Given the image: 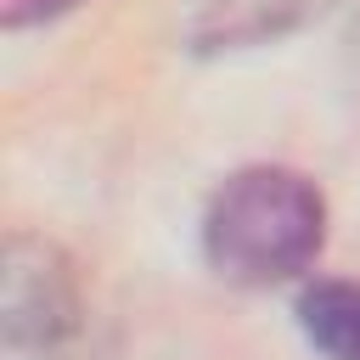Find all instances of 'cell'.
Segmentation results:
<instances>
[{"label":"cell","mask_w":360,"mask_h":360,"mask_svg":"<svg viewBox=\"0 0 360 360\" xmlns=\"http://www.w3.org/2000/svg\"><path fill=\"white\" fill-rule=\"evenodd\" d=\"M326 242V202L298 169H242L231 174L208 214H202V253L214 276L236 287H276L298 270Z\"/></svg>","instance_id":"obj_1"},{"label":"cell","mask_w":360,"mask_h":360,"mask_svg":"<svg viewBox=\"0 0 360 360\" xmlns=\"http://www.w3.org/2000/svg\"><path fill=\"white\" fill-rule=\"evenodd\" d=\"M79 309V287L68 259L39 242V236H11L6 242V292H0V315H6V338L17 349H51Z\"/></svg>","instance_id":"obj_2"},{"label":"cell","mask_w":360,"mask_h":360,"mask_svg":"<svg viewBox=\"0 0 360 360\" xmlns=\"http://www.w3.org/2000/svg\"><path fill=\"white\" fill-rule=\"evenodd\" d=\"M332 0H202L191 22V51H248L287 39L309 17H321Z\"/></svg>","instance_id":"obj_3"},{"label":"cell","mask_w":360,"mask_h":360,"mask_svg":"<svg viewBox=\"0 0 360 360\" xmlns=\"http://www.w3.org/2000/svg\"><path fill=\"white\" fill-rule=\"evenodd\" d=\"M298 326L326 360H360V281H315V287H304Z\"/></svg>","instance_id":"obj_4"},{"label":"cell","mask_w":360,"mask_h":360,"mask_svg":"<svg viewBox=\"0 0 360 360\" xmlns=\"http://www.w3.org/2000/svg\"><path fill=\"white\" fill-rule=\"evenodd\" d=\"M68 6H79V0H17V6L6 11V22L22 28V22H34V17H56V11H68Z\"/></svg>","instance_id":"obj_5"}]
</instances>
